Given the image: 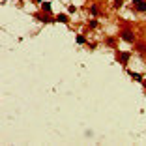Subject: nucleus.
I'll list each match as a JSON object with an SVG mask.
<instances>
[{"label":"nucleus","mask_w":146,"mask_h":146,"mask_svg":"<svg viewBox=\"0 0 146 146\" xmlns=\"http://www.w3.org/2000/svg\"><path fill=\"white\" fill-rule=\"evenodd\" d=\"M137 8H146V2H144V0H137Z\"/></svg>","instance_id":"1"}]
</instances>
